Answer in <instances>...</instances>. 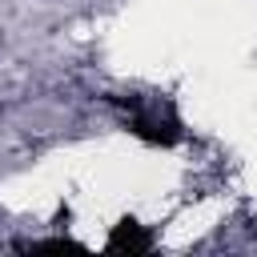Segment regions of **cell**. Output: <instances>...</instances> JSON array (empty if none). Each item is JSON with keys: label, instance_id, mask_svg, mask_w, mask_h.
Here are the masks:
<instances>
[{"label": "cell", "instance_id": "cell-1", "mask_svg": "<svg viewBox=\"0 0 257 257\" xmlns=\"http://www.w3.org/2000/svg\"><path fill=\"white\" fill-rule=\"evenodd\" d=\"M153 249V233L145 229V225H137L133 217H124L120 225H112V233H108V253H149Z\"/></svg>", "mask_w": 257, "mask_h": 257}, {"label": "cell", "instance_id": "cell-2", "mask_svg": "<svg viewBox=\"0 0 257 257\" xmlns=\"http://www.w3.org/2000/svg\"><path fill=\"white\" fill-rule=\"evenodd\" d=\"M133 133H137L141 141H149V145H165V149H169V145H177V137H181L173 124H153V120H145V116H137V120H133Z\"/></svg>", "mask_w": 257, "mask_h": 257}]
</instances>
